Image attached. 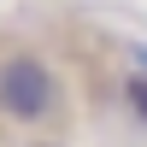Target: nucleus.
Instances as JSON below:
<instances>
[{
    "label": "nucleus",
    "instance_id": "3",
    "mask_svg": "<svg viewBox=\"0 0 147 147\" xmlns=\"http://www.w3.org/2000/svg\"><path fill=\"white\" fill-rule=\"evenodd\" d=\"M129 65H136V71H141V77H147V47H141V41H136V47H129Z\"/></svg>",
    "mask_w": 147,
    "mask_h": 147
},
{
    "label": "nucleus",
    "instance_id": "4",
    "mask_svg": "<svg viewBox=\"0 0 147 147\" xmlns=\"http://www.w3.org/2000/svg\"><path fill=\"white\" fill-rule=\"evenodd\" d=\"M30 147H53V141H30Z\"/></svg>",
    "mask_w": 147,
    "mask_h": 147
},
{
    "label": "nucleus",
    "instance_id": "2",
    "mask_svg": "<svg viewBox=\"0 0 147 147\" xmlns=\"http://www.w3.org/2000/svg\"><path fill=\"white\" fill-rule=\"evenodd\" d=\"M124 106L136 112V124H147V77L141 71H124Z\"/></svg>",
    "mask_w": 147,
    "mask_h": 147
},
{
    "label": "nucleus",
    "instance_id": "1",
    "mask_svg": "<svg viewBox=\"0 0 147 147\" xmlns=\"http://www.w3.org/2000/svg\"><path fill=\"white\" fill-rule=\"evenodd\" d=\"M65 94H59V77L35 47H6L0 53V124L12 129H41L59 118Z\"/></svg>",
    "mask_w": 147,
    "mask_h": 147
}]
</instances>
